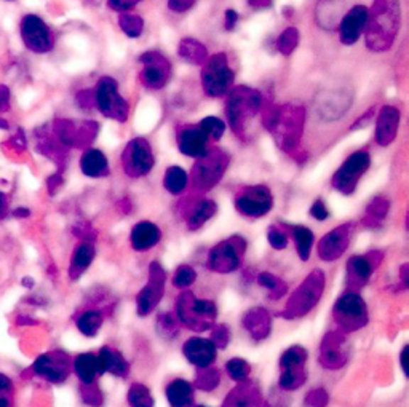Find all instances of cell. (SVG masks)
Instances as JSON below:
<instances>
[{
    "mask_svg": "<svg viewBox=\"0 0 409 407\" xmlns=\"http://www.w3.org/2000/svg\"><path fill=\"white\" fill-rule=\"evenodd\" d=\"M400 29V0H374L368 10L366 47L371 52H387Z\"/></svg>",
    "mask_w": 409,
    "mask_h": 407,
    "instance_id": "6da1fadb",
    "label": "cell"
},
{
    "mask_svg": "<svg viewBox=\"0 0 409 407\" xmlns=\"http://www.w3.org/2000/svg\"><path fill=\"white\" fill-rule=\"evenodd\" d=\"M304 118L305 112L299 106H271L262 116V123L277 139L280 147H283L286 152H293L298 147L299 139L302 136Z\"/></svg>",
    "mask_w": 409,
    "mask_h": 407,
    "instance_id": "7a4b0ae2",
    "label": "cell"
},
{
    "mask_svg": "<svg viewBox=\"0 0 409 407\" xmlns=\"http://www.w3.org/2000/svg\"><path fill=\"white\" fill-rule=\"evenodd\" d=\"M226 104L227 120L235 135L243 136V133L261 111L262 96L258 90L249 87H235L230 90Z\"/></svg>",
    "mask_w": 409,
    "mask_h": 407,
    "instance_id": "3957f363",
    "label": "cell"
},
{
    "mask_svg": "<svg viewBox=\"0 0 409 407\" xmlns=\"http://www.w3.org/2000/svg\"><path fill=\"white\" fill-rule=\"evenodd\" d=\"M202 85L204 93L211 98H221L232 90L234 71L229 66L224 53L213 55L204 61L202 71Z\"/></svg>",
    "mask_w": 409,
    "mask_h": 407,
    "instance_id": "277c9868",
    "label": "cell"
},
{
    "mask_svg": "<svg viewBox=\"0 0 409 407\" xmlns=\"http://www.w3.org/2000/svg\"><path fill=\"white\" fill-rule=\"evenodd\" d=\"M94 104L102 116L124 123L130 116V106L119 93V84L111 77H102L94 88Z\"/></svg>",
    "mask_w": 409,
    "mask_h": 407,
    "instance_id": "5b68a950",
    "label": "cell"
},
{
    "mask_svg": "<svg viewBox=\"0 0 409 407\" xmlns=\"http://www.w3.org/2000/svg\"><path fill=\"white\" fill-rule=\"evenodd\" d=\"M19 37L24 43V47L31 53L45 55L53 50L55 39L53 33L47 23L40 16L34 13H28L21 18L19 23Z\"/></svg>",
    "mask_w": 409,
    "mask_h": 407,
    "instance_id": "8992f818",
    "label": "cell"
},
{
    "mask_svg": "<svg viewBox=\"0 0 409 407\" xmlns=\"http://www.w3.org/2000/svg\"><path fill=\"white\" fill-rule=\"evenodd\" d=\"M371 165V157L366 150L354 152L347 160H345L341 168L332 176V187L337 189L344 195L354 194L360 177L366 173Z\"/></svg>",
    "mask_w": 409,
    "mask_h": 407,
    "instance_id": "52a82bcc",
    "label": "cell"
},
{
    "mask_svg": "<svg viewBox=\"0 0 409 407\" xmlns=\"http://www.w3.org/2000/svg\"><path fill=\"white\" fill-rule=\"evenodd\" d=\"M153 163L156 160H153L151 144L144 138L131 139L121 154V167L125 174L130 177L146 176L152 169Z\"/></svg>",
    "mask_w": 409,
    "mask_h": 407,
    "instance_id": "ba28073f",
    "label": "cell"
},
{
    "mask_svg": "<svg viewBox=\"0 0 409 407\" xmlns=\"http://www.w3.org/2000/svg\"><path fill=\"white\" fill-rule=\"evenodd\" d=\"M227 168V155L221 150H208L203 157L197 158L194 173V182L198 189H209L221 181L224 171Z\"/></svg>",
    "mask_w": 409,
    "mask_h": 407,
    "instance_id": "9c48e42d",
    "label": "cell"
},
{
    "mask_svg": "<svg viewBox=\"0 0 409 407\" xmlns=\"http://www.w3.org/2000/svg\"><path fill=\"white\" fill-rule=\"evenodd\" d=\"M273 206V199L271 190L264 186H251L245 187L236 195L235 208L240 214L246 218H262Z\"/></svg>",
    "mask_w": 409,
    "mask_h": 407,
    "instance_id": "30bf717a",
    "label": "cell"
},
{
    "mask_svg": "<svg viewBox=\"0 0 409 407\" xmlns=\"http://www.w3.org/2000/svg\"><path fill=\"white\" fill-rule=\"evenodd\" d=\"M139 61L143 62V71L139 74L143 85L149 90H162L171 77L170 61L158 52H146Z\"/></svg>",
    "mask_w": 409,
    "mask_h": 407,
    "instance_id": "8fae6325",
    "label": "cell"
},
{
    "mask_svg": "<svg viewBox=\"0 0 409 407\" xmlns=\"http://www.w3.org/2000/svg\"><path fill=\"white\" fill-rule=\"evenodd\" d=\"M32 369H34L38 377L48 380L51 384H61V381L67 379L70 366L66 355L53 352L38 356Z\"/></svg>",
    "mask_w": 409,
    "mask_h": 407,
    "instance_id": "7c38bea8",
    "label": "cell"
},
{
    "mask_svg": "<svg viewBox=\"0 0 409 407\" xmlns=\"http://www.w3.org/2000/svg\"><path fill=\"white\" fill-rule=\"evenodd\" d=\"M336 316L345 328L356 329L366 323V307L355 292H345L336 303Z\"/></svg>",
    "mask_w": 409,
    "mask_h": 407,
    "instance_id": "4fadbf2b",
    "label": "cell"
},
{
    "mask_svg": "<svg viewBox=\"0 0 409 407\" xmlns=\"http://www.w3.org/2000/svg\"><path fill=\"white\" fill-rule=\"evenodd\" d=\"M163 281H165V273L162 270V267H160L158 264H152L151 265V283L139 292L136 299L139 315H147L153 307H156L157 302L160 301V297H162Z\"/></svg>",
    "mask_w": 409,
    "mask_h": 407,
    "instance_id": "5bb4252c",
    "label": "cell"
},
{
    "mask_svg": "<svg viewBox=\"0 0 409 407\" xmlns=\"http://www.w3.org/2000/svg\"><path fill=\"white\" fill-rule=\"evenodd\" d=\"M368 21V9L364 5H356L342 18L339 26V35L344 45H354L360 39Z\"/></svg>",
    "mask_w": 409,
    "mask_h": 407,
    "instance_id": "9a60e30c",
    "label": "cell"
},
{
    "mask_svg": "<svg viewBox=\"0 0 409 407\" xmlns=\"http://www.w3.org/2000/svg\"><path fill=\"white\" fill-rule=\"evenodd\" d=\"M240 265V250L235 245V238L222 241L221 245L213 247L209 254V267L214 272L229 273L239 269Z\"/></svg>",
    "mask_w": 409,
    "mask_h": 407,
    "instance_id": "2e32d148",
    "label": "cell"
},
{
    "mask_svg": "<svg viewBox=\"0 0 409 407\" xmlns=\"http://www.w3.org/2000/svg\"><path fill=\"white\" fill-rule=\"evenodd\" d=\"M178 147L185 157L200 158L208 152V138L198 125L185 126L178 135Z\"/></svg>",
    "mask_w": 409,
    "mask_h": 407,
    "instance_id": "e0dca14e",
    "label": "cell"
},
{
    "mask_svg": "<svg viewBox=\"0 0 409 407\" xmlns=\"http://www.w3.org/2000/svg\"><path fill=\"white\" fill-rule=\"evenodd\" d=\"M351 233V225H341L336 230L325 235L323 240L320 241L318 254L325 260H334L342 256V252L347 250L349 240Z\"/></svg>",
    "mask_w": 409,
    "mask_h": 407,
    "instance_id": "ac0fdd59",
    "label": "cell"
},
{
    "mask_svg": "<svg viewBox=\"0 0 409 407\" xmlns=\"http://www.w3.org/2000/svg\"><path fill=\"white\" fill-rule=\"evenodd\" d=\"M398 126H400V111L395 109L392 106L382 107L377 117L376 123V141L382 147L395 141L396 135H398Z\"/></svg>",
    "mask_w": 409,
    "mask_h": 407,
    "instance_id": "d6986e66",
    "label": "cell"
},
{
    "mask_svg": "<svg viewBox=\"0 0 409 407\" xmlns=\"http://www.w3.org/2000/svg\"><path fill=\"white\" fill-rule=\"evenodd\" d=\"M182 352L192 364L204 369L208 367L216 358V345L208 339L202 337H192L184 343Z\"/></svg>",
    "mask_w": 409,
    "mask_h": 407,
    "instance_id": "ffe728a7",
    "label": "cell"
},
{
    "mask_svg": "<svg viewBox=\"0 0 409 407\" xmlns=\"http://www.w3.org/2000/svg\"><path fill=\"white\" fill-rule=\"evenodd\" d=\"M160 238H162V232H160V228L156 224H152V222L144 221L133 227L131 246L136 251H147L156 245H158Z\"/></svg>",
    "mask_w": 409,
    "mask_h": 407,
    "instance_id": "44dd1931",
    "label": "cell"
},
{
    "mask_svg": "<svg viewBox=\"0 0 409 407\" xmlns=\"http://www.w3.org/2000/svg\"><path fill=\"white\" fill-rule=\"evenodd\" d=\"M320 279H323V278H322V275L318 277V273H317V279H313V277H312L309 281H305V284L299 289L298 294L291 299L290 303L296 302V307L291 308L293 311H296L298 315H304L305 311H309L313 305H315V302L318 301V297L322 296V288L318 289Z\"/></svg>",
    "mask_w": 409,
    "mask_h": 407,
    "instance_id": "7402d4cb",
    "label": "cell"
},
{
    "mask_svg": "<svg viewBox=\"0 0 409 407\" xmlns=\"http://www.w3.org/2000/svg\"><path fill=\"white\" fill-rule=\"evenodd\" d=\"M80 169L87 177H104L109 174L107 157L98 149H87L80 158Z\"/></svg>",
    "mask_w": 409,
    "mask_h": 407,
    "instance_id": "603a6c76",
    "label": "cell"
},
{
    "mask_svg": "<svg viewBox=\"0 0 409 407\" xmlns=\"http://www.w3.org/2000/svg\"><path fill=\"white\" fill-rule=\"evenodd\" d=\"M166 398L171 407H192L194 404V388L187 380L176 379L166 388Z\"/></svg>",
    "mask_w": 409,
    "mask_h": 407,
    "instance_id": "cb8c5ba5",
    "label": "cell"
},
{
    "mask_svg": "<svg viewBox=\"0 0 409 407\" xmlns=\"http://www.w3.org/2000/svg\"><path fill=\"white\" fill-rule=\"evenodd\" d=\"M74 372L83 385H93L96 375L99 374L98 356L93 353H82L74 359Z\"/></svg>",
    "mask_w": 409,
    "mask_h": 407,
    "instance_id": "d4e9b609",
    "label": "cell"
},
{
    "mask_svg": "<svg viewBox=\"0 0 409 407\" xmlns=\"http://www.w3.org/2000/svg\"><path fill=\"white\" fill-rule=\"evenodd\" d=\"M98 366H99V374L111 372L114 375H119V377H124L128 372V364L125 359L117 352H112L111 348H101L98 353Z\"/></svg>",
    "mask_w": 409,
    "mask_h": 407,
    "instance_id": "484cf974",
    "label": "cell"
},
{
    "mask_svg": "<svg viewBox=\"0 0 409 407\" xmlns=\"http://www.w3.org/2000/svg\"><path fill=\"white\" fill-rule=\"evenodd\" d=\"M178 53L181 56L182 60L187 62H192V65H198L203 66L204 61H207L208 56V50L204 45H202L200 42L195 39H182L181 43L178 47Z\"/></svg>",
    "mask_w": 409,
    "mask_h": 407,
    "instance_id": "4316f807",
    "label": "cell"
},
{
    "mask_svg": "<svg viewBox=\"0 0 409 407\" xmlns=\"http://www.w3.org/2000/svg\"><path fill=\"white\" fill-rule=\"evenodd\" d=\"M94 259V247L89 241L85 243H80L75 247L72 262H70V277L77 278L80 277L83 272H85L89 265H92Z\"/></svg>",
    "mask_w": 409,
    "mask_h": 407,
    "instance_id": "83f0119b",
    "label": "cell"
},
{
    "mask_svg": "<svg viewBox=\"0 0 409 407\" xmlns=\"http://www.w3.org/2000/svg\"><path fill=\"white\" fill-rule=\"evenodd\" d=\"M187 182L189 176L181 167H170L165 171L163 187L166 189V192H170L171 195L182 194L185 187H187Z\"/></svg>",
    "mask_w": 409,
    "mask_h": 407,
    "instance_id": "f1b7e54d",
    "label": "cell"
},
{
    "mask_svg": "<svg viewBox=\"0 0 409 407\" xmlns=\"http://www.w3.org/2000/svg\"><path fill=\"white\" fill-rule=\"evenodd\" d=\"M216 209H217V206L213 200H203V201L198 203V205L194 208V211H192L190 218H189L190 230H197V228H200L204 222H208L214 216Z\"/></svg>",
    "mask_w": 409,
    "mask_h": 407,
    "instance_id": "f546056e",
    "label": "cell"
},
{
    "mask_svg": "<svg viewBox=\"0 0 409 407\" xmlns=\"http://www.w3.org/2000/svg\"><path fill=\"white\" fill-rule=\"evenodd\" d=\"M291 230H293L294 240H296V247H298L299 257L302 260H309L313 241H315V237H313L312 230L304 225H294Z\"/></svg>",
    "mask_w": 409,
    "mask_h": 407,
    "instance_id": "4dcf8cb0",
    "label": "cell"
},
{
    "mask_svg": "<svg viewBox=\"0 0 409 407\" xmlns=\"http://www.w3.org/2000/svg\"><path fill=\"white\" fill-rule=\"evenodd\" d=\"M119 26L124 30V34L126 37H130V39H138L144 30V20L139 15L124 11V13H120L119 16Z\"/></svg>",
    "mask_w": 409,
    "mask_h": 407,
    "instance_id": "1f68e13d",
    "label": "cell"
},
{
    "mask_svg": "<svg viewBox=\"0 0 409 407\" xmlns=\"http://www.w3.org/2000/svg\"><path fill=\"white\" fill-rule=\"evenodd\" d=\"M102 324V315L99 311L88 310L77 318V328L87 337H94Z\"/></svg>",
    "mask_w": 409,
    "mask_h": 407,
    "instance_id": "d6a6232c",
    "label": "cell"
},
{
    "mask_svg": "<svg viewBox=\"0 0 409 407\" xmlns=\"http://www.w3.org/2000/svg\"><path fill=\"white\" fill-rule=\"evenodd\" d=\"M307 359V352L300 347L288 348L280 359V366L285 371H302V366Z\"/></svg>",
    "mask_w": 409,
    "mask_h": 407,
    "instance_id": "836d02e7",
    "label": "cell"
},
{
    "mask_svg": "<svg viewBox=\"0 0 409 407\" xmlns=\"http://www.w3.org/2000/svg\"><path fill=\"white\" fill-rule=\"evenodd\" d=\"M373 264L371 260L364 256H355L349 260V273L350 277H354L356 281L360 279L361 283L366 281L371 273H373Z\"/></svg>",
    "mask_w": 409,
    "mask_h": 407,
    "instance_id": "e575fe53",
    "label": "cell"
},
{
    "mask_svg": "<svg viewBox=\"0 0 409 407\" xmlns=\"http://www.w3.org/2000/svg\"><path fill=\"white\" fill-rule=\"evenodd\" d=\"M128 403L131 407H153V398L147 386L134 384L128 391Z\"/></svg>",
    "mask_w": 409,
    "mask_h": 407,
    "instance_id": "d590c367",
    "label": "cell"
},
{
    "mask_svg": "<svg viewBox=\"0 0 409 407\" xmlns=\"http://www.w3.org/2000/svg\"><path fill=\"white\" fill-rule=\"evenodd\" d=\"M298 43H299V30L296 28H288L278 37L277 42L278 52L285 56H290L294 50H296Z\"/></svg>",
    "mask_w": 409,
    "mask_h": 407,
    "instance_id": "8d00e7d4",
    "label": "cell"
},
{
    "mask_svg": "<svg viewBox=\"0 0 409 407\" xmlns=\"http://www.w3.org/2000/svg\"><path fill=\"white\" fill-rule=\"evenodd\" d=\"M198 126H200V130L207 135V138L213 139V141H219L224 136V131H226V123L217 117L203 118Z\"/></svg>",
    "mask_w": 409,
    "mask_h": 407,
    "instance_id": "74e56055",
    "label": "cell"
},
{
    "mask_svg": "<svg viewBox=\"0 0 409 407\" xmlns=\"http://www.w3.org/2000/svg\"><path fill=\"white\" fill-rule=\"evenodd\" d=\"M226 371H227L230 379H234L235 381H243V380H246L251 369H249V364L246 361H243L240 358H235V359H230L227 362Z\"/></svg>",
    "mask_w": 409,
    "mask_h": 407,
    "instance_id": "f35d334b",
    "label": "cell"
},
{
    "mask_svg": "<svg viewBox=\"0 0 409 407\" xmlns=\"http://www.w3.org/2000/svg\"><path fill=\"white\" fill-rule=\"evenodd\" d=\"M197 273L194 269H190L187 265L179 267L175 273V278H173V283H175L176 288H187L192 283L195 281Z\"/></svg>",
    "mask_w": 409,
    "mask_h": 407,
    "instance_id": "ab89813d",
    "label": "cell"
},
{
    "mask_svg": "<svg viewBox=\"0 0 409 407\" xmlns=\"http://www.w3.org/2000/svg\"><path fill=\"white\" fill-rule=\"evenodd\" d=\"M197 384L202 388V390H213L214 386L219 385V372H217L216 369L204 367L202 374L198 375Z\"/></svg>",
    "mask_w": 409,
    "mask_h": 407,
    "instance_id": "60d3db41",
    "label": "cell"
},
{
    "mask_svg": "<svg viewBox=\"0 0 409 407\" xmlns=\"http://www.w3.org/2000/svg\"><path fill=\"white\" fill-rule=\"evenodd\" d=\"M387 211H388V201L383 199V196H377V199L371 201L369 206H368V214L373 219L386 218Z\"/></svg>",
    "mask_w": 409,
    "mask_h": 407,
    "instance_id": "b9f144b4",
    "label": "cell"
},
{
    "mask_svg": "<svg viewBox=\"0 0 409 407\" xmlns=\"http://www.w3.org/2000/svg\"><path fill=\"white\" fill-rule=\"evenodd\" d=\"M267 240H268V243H271V246L273 247V250H285V247L288 246L286 235L281 230H278L277 227H273V225L268 228Z\"/></svg>",
    "mask_w": 409,
    "mask_h": 407,
    "instance_id": "7bdbcfd3",
    "label": "cell"
},
{
    "mask_svg": "<svg viewBox=\"0 0 409 407\" xmlns=\"http://www.w3.org/2000/svg\"><path fill=\"white\" fill-rule=\"evenodd\" d=\"M141 0H109V7L117 11H130L131 9L136 7Z\"/></svg>",
    "mask_w": 409,
    "mask_h": 407,
    "instance_id": "ee69618b",
    "label": "cell"
},
{
    "mask_svg": "<svg viewBox=\"0 0 409 407\" xmlns=\"http://www.w3.org/2000/svg\"><path fill=\"white\" fill-rule=\"evenodd\" d=\"M310 216L313 219H317V221H326L329 218V211L328 209H326V206H325V203L322 201V200H318V201H315L312 205V208H310Z\"/></svg>",
    "mask_w": 409,
    "mask_h": 407,
    "instance_id": "f6af8a7d",
    "label": "cell"
},
{
    "mask_svg": "<svg viewBox=\"0 0 409 407\" xmlns=\"http://www.w3.org/2000/svg\"><path fill=\"white\" fill-rule=\"evenodd\" d=\"M259 284L264 286V288H267L271 292H275L277 289H280L281 281L273 275H271V273H262L259 277Z\"/></svg>",
    "mask_w": 409,
    "mask_h": 407,
    "instance_id": "bcb514c9",
    "label": "cell"
},
{
    "mask_svg": "<svg viewBox=\"0 0 409 407\" xmlns=\"http://www.w3.org/2000/svg\"><path fill=\"white\" fill-rule=\"evenodd\" d=\"M195 0H168V9L176 11V13H182L194 7Z\"/></svg>",
    "mask_w": 409,
    "mask_h": 407,
    "instance_id": "7dc6e473",
    "label": "cell"
},
{
    "mask_svg": "<svg viewBox=\"0 0 409 407\" xmlns=\"http://www.w3.org/2000/svg\"><path fill=\"white\" fill-rule=\"evenodd\" d=\"M11 393H13V380L6 374L0 372V398L11 396Z\"/></svg>",
    "mask_w": 409,
    "mask_h": 407,
    "instance_id": "c3c4849f",
    "label": "cell"
},
{
    "mask_svg": "<svg viewBox=\"0 0 409 407\" xmlns=\"http://www.w3.org/2000/svg\"><path fill=\"white\" fill-rule=\"evenodd\" d=\"M229 340V333L226 326H217L216 333H214V340H211L217 347H226V343Z\"/></svg>",
    "mask_w": 409,
    "mask_h": 407,
    "instance_id": "681fc988",
    "label": "cell"
},
{
    "mask_svg": "<svg viewBox=\"0 0 409 407\" xmlns=\"http://www.w3.org/2000/svg\"><path fill=\"white\" fill-rule=\"evenodd\" d=\"M10 109V88L0 85V113Z\"/></svg>",
    "mask_w": 409,
    "mask_h": 407,
    "instance_id": "f907efd6",
    "label": "cell"
},
{
    "mask_svg": "<svg viewBox=\"0 0 409 407\" xmlns=\"http://www.w3.org/2000/svg\"><path fill=\"white\" fill-rule=\"evenodd\" d=\"M236 21H239V13H236L235 10H227L226 11V29L234 30Z\"/></svg>",
    "mask_w": 409,
    "mask_h": 407,
    "instance_id": "816d5d0a",
    "label": "cell"
},
{
    "mask_svg": "<svg viewBox=\"0 0 409 407\" xmlns=\"http://www.w3.org/2000/svg\"><path fill=\"white\" fill-rule=\"evenodd\" d=\"M248 4L251 5L253 9L261 10V9H268L272 5V0H248Z\"/></svg>",
    "mask_w": 409,
    "mask_h": 407,
    "instance_id": "f5cc1de1",
    "label": "cell"
},
{
    "mask_svg": "<svg viewBox=\"0 0 409 407\" xmlns=\"http://www.w3.org/2000/svg\"><path fill=\"white\" fill-rule=\"evenodd\" d=\"M9 213V201H6L5 194L0 190V219H4Z\"/></svg>",
    "mask_w": 409,
    "mask_h": 407,
    "instance_id": "db71d44e",
    "label": "cell"
},
{
    "mask_svg": "<svg viewBox=\"0 0 409 407\" xmlns=\"http://www.w3.org/2000/svg\"><path fill=\"white\" fill-rule=\"evenodd\" d=\"M15 216H24V218H28V216H29V211H28V209H16V211H15Z\"/></svg>",
    "mask_w": 409,
    "mask_h": 407,
    "instance_id": "11a10c76",
    "label": "cell"
},
{
    "mask_svg": "<svg viewBox=\"0 0 409 407\" xmlns=\"http://www.w3.org/2000/svg\"><path fill=\"white\" fill-rule=\"evenodd\" d=\"M6 2H13V0H6Z\"/></svg>",
    "mask_w": 409,
    "mask_h": 407,
    "instance_id": "9f6ffc18",
    "label": "cell"
},
{
    "mask_svg": "<svg viewBox=\"0 0 409 407\" xmlns=\"http://www.w3.org/2000/svg\"><path fill=\"white\" fill-rule=\"evenodd\" d=\"M198 407H203V406H198Z\"/></svg>",
    "mask_w": 409,
    "mask_h": 407,
    "instance_id": "6f0895ef",
    "label": "cell"
}]
</instances>
